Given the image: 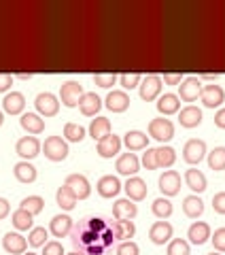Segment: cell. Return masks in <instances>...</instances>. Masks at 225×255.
<instances>
[{
  "label": "cell",
  "instance_id": "6da1fadb",
  "mask_svg": "<svg viewBox=\"0 0 225 255\" xmlns=\"http://www.w3.org/2000/svg\"><path fill=\"white\" fill-rule=\"evenodd\" d=\"M45 157H49L51 162H64L68 157V145L66 140H62V136H49L43 145Z\"/></svg>",
  "mask_w": 225,
  "mask_h": 255
},
{
  "label": "cell",
  "instance_id": "7a4b0ae2",
  "mask_svg": "<svg viewBox=\"0 0 225 255\" xmlns=\"http://www.w3.org/2000/svg\"><path fill=\"white\" fill-rule=\"evenodd\" d=\"M149 136H153L159 142H166L174 136V124L170 119H164V117H157V119H151L149 124Z\"/></svg>",
  "mask_w": 225,
  "mask_h": 255
},
{
  "label": "cell",
  "instance_id": "3957f363",
  "mask_svg": "<svg viewBox=\"0 0 225 255\" xmlns=\"http://www.w3.org/2000/svg\"><path fill=\"white\" fill-rule=\"evenodd\" d=\"M83 85L81 83H77V81H66L62 85V90H60V100H62V105L64 107H77L79 105V100L83 98Z\"/></svg>",
  "mask_w": 225,
  "mask_h": 255
},
{
  "label": "cell",
  "instance_id": "277c9868",
  "mask_svg": "<svg viewBox=\"0 0 225 255\" xmlns=\"http://www.w3.org/2000/svg\"><path fill=\"white\" fill-rule=\"evenodd\" d=\"M206 155V142L204 140H198V138H191L185 142L183 147V159L187 164H200Z\"/></svg>",
  "mask_w": 225,
  "mask_h": 255
},
{
  "label": "cell",
  "instance_id": "5b68a950",
  "mask_svg": "<svg viewBox=\"0 0 225 255\" xmlns=\"http://www.w3.org/2000/svg\"><path fill=\"white\" fill-rule=\"evenodd\" d=\"M34 105H36V111L43 117H53L60 111V102H58V98H55L51 92H41L36 96Z\"/></svg>",
  "mask_w": 225,
  "mask_h": 255
},
{
  "label": "cell",
  "instance_id": "8992f818",
  "mask_svg": "<svg viewBox=\"0 0 225 255\" xmlns=\"http://www.w3.org/2000/svg\"><path fill=\"white\" fill-rule=\"evenodd\" d=\"M202 94V83H200L198 77H187L183 79L179 85V98L183 102H194L198 100V96Z\"/></svg>",
  "mask_w": 225,
  "mask_h": 255
},
{
  "label": "cell",
  "instance_id": "52a82bcc",
  "mask_svg": "<svg viewBox=\"0 0 225 255\" xmlns=\"http://www.w3.org/2000/svg\"><path fill=\"white\" fill-rule=\"evenodd\" d=\"M64 185H68L72 189L77 200H85V198H90V194H92L90 181H87V177H83V174H68Z\"/></svg>",
  "mask_w": 225,
  "mask_h": 255
},
{
  "label": "cell",
  "instance_id": "ba28073f",
  "mask_svg": "<svg viewBox=\"0 0 225 255\" xmlns=\"http://www.w3.org/2000/svg\"><path fill=\"white\" fill-rule=\"evenodd\" d=\"M200 98H202L206 109H217V107L223 105L225 92H223L221 85H204L202 87V94H200Z\"/></svg>",
  "mask_w": 225,
  "mask_h": 255
},
{
  "label": "cell",
  "instance_id": "9c48e42d",
  "mask_svg": "<svg viewBox=\"0 0 225 255\" xmlns=\"http://www.w3.org/2000/svg\"><path fill=\"white\" fill-rule=\"evenodd\" d=\"M123 189H125L127 198H130L132 202L144 200V198H147V191H149V189H147V183H144L140 177H127Z\"/></svg>",
  "mask_w": 225,
  "mask_h": 255
},
{
  "label": "cell",
  "instance_id": "30bf717a",
  "mask_svg": "<svg viewBox=\"0 0 225 255\" xmlns=\"http://www.w3.org/2000/svg\"><path fill=\"white\" fill-rule=\"evenodd\" d=\"M159 189L164 196H176L181 191V174L176 170H166L159 177Z\"/></svg>",
  "mask_w": 225,
  "mask_h": 255
},
{
  "label": "cell",
  "instance_id": "8fae6325",
  "mask_svg": "<svg viewBox=\"0 0 225 255\" xmlns=\"http://www.w3.org/2000/svg\"><path fill=\"white\" fill-rule=\"evenodd\" d=\"M15 151H17V155L23 157V159H32L41 153V142H38L36 136H23L17 140V145H15Z\"/></svg>",
  "mask_w": 225,
  "mask_h": 255
},
{
  "label": "cell",
  "instance_id": "7c38bea8",
  "mask_svg": "<svg viewBox=\"0 0 225 255\" xmlns=\"http://www.w3.org/2000/svg\"><path fill=\"white\" fill-rule=\"evenodd\" d=\"M138 87H140V98L151 102V100L157 98L159 92H162V79L157 75H149V77H144V81Z\"/></svg>",
  "mask_w": 225,
  "mask_h": 255
},
{
  "label": "cell",
  "instance_id": "4fadbf2b",
  "mask_svg": "<svg viewBox=\"0 0 225 255\" xmlns=\"http://www.w3.org/2000/svg\"><path fill=\"white\" fill-rule=\"evenodd\" d=\"M149 238L153 245H166L172 238V226L168 221H155L149 230Z\"/></svg>",
  "mask_w": 225,
  "mask_h": 255
},
{
  "label": "cell",
  "instance_id": "5bb4252c",
  "mask_svg": "<svg viewBox=\"0 0 225 255\" xmlns=\"http://www.w3.org/2000/svg\"><path fill=\"white\" fill-rule=\"evenodd\" d=\"M115 168L119 174H123V177H136V172L140 168V159L134 153H123V155H119Z\"/></svg>",
  "mask_w": 225,
  "mask_h": 255
},
{
  "label": "cell",
  "instance_id": "9a60e30c",
  "mask_svg": "<svg viewBox=\"0 0 225 255\" xmlns=\"http://www.w3.org/2000/svg\"><path fill=\"white\" fill-rule=\"evenodd\" d=\"M130 107V96H127L123 90H112L107 96V109L112 111V113H123Z\"/></svg>",
  "mask_w": 225,
  "mask_h": 255
},
{
  "label": "cell",
  "instance_id": "2e32d148",
  "mask_svg": "<svg viewBox=\"0 0 225 255\" xmlns=\"http://www.w3.org/2000/svg\"><path fill=\"white\" fill-rule=\"evenodd\" d=\"M26 238H23L21 234L17 232H6L4 238H2V247H4V251L6 253H11V255H21L23 251H26Z\"/></svg>",
  "mask_w": 225,
  "mask_h": 255
},
{
  "label": "cell",
  "instance_id": "e0dca14e",
  "mask_svg": "<svg viewBox=\"0 0 225 255\" xmlns=\"http://www.w3.org/2000/svg\"><path fill=\"white\" fill-rule=\"evenodd\" d=\"M119 149H121V140H119V136H115V134H109V136L98 140V155L104 159L117 155Z\"/></svg>",
  "mask_w": 225,
  "mask_h": 255
},
{
  "label": "cell",
  "instance_id": "ac0fdd59",
  "mask_svg": "<svg viewBox=\"0 0 225 255\" xmlns=\"http://www.w3.org/2000/svg\"><path fill=\"white\" fill-rule=\"evenodd\" d=\"M23 107H26V98H23L21 92L6 94L4 100H2V111L4 113H9V115H19L23 111Z\"/></svg>",
  "mask_w": 225,
  "mask_h": 255
},
{
  "label": "cell",
  "instance_id": "d6986e66",
  "mask_svg": "<svg viewBox=\"0 0 225 255\" xmlns=\"http://www.w3.org/2000/svg\"><path fill=\"white\" fill-rule=\"evenodd\" d=\"M79 109H81V113H83L85 117H94V115L102 109L100 96H98V94H94V92L83 94V98L79 100Z\"/></svg>",
  "mask_w": 225,
  "mask_h": 255
},
{
  "label": "cell",
  "instance_id": "ffe728a7",
  "mask_svg": "<svg viewBox=\"0 0 225 255\" xmlns=\"http://www.w3.org/2000/svg\"><path fill=\"white\" fill-rule=\"evenodd\" d=\"M123 145L127 147V151H142L149 149V136L140 130H130L123 136Z\"/></svg>",
  "mask_w": 225,
  "mask_h": 255
},
{
  "label": "cell",
  "instance_id": "44dd1931",
  "mask_svg": "<svg viewBox=\"0 0 225 255\" xmlns=\"http://www.w3.org/2000/svg\"><path fill=\"white\" fill-rule=\"evenodd\" d=\"M49 232L55 236V238H64L72 232V219L68 215H55L49 223Z\"/></svg>",
  "mask_w": 225,
  "mask_h": 255
},
{
  "label": "cell",
  "instance_id": "7402d4cb",
  "mask_svg": "<svg viewBox=\"0 0 225 255\" xmlns=\"http://www.w3.org/2000/svg\"><path fill=\"white\" fill-rule=\"evenodd\" d=\"M98 194L102 198H115L119 191H121V183H119L117 177H112V174H107V177H102L98 181Z\"/></svg>",
  "mask_w": 225,
  "mask_h": 255
},
{
  "label": "cell",
  "instance_id": "603a6c76",
  "mask_svg": "<svg viewBox=\"0 0 225 255\" xmlns=\"http://www.w3.org/2000/svg\"><path fill=\"white\" fill-rule=\"evenodd\" d=\"M187 238L194 245H204L208 238H211V226L204 221H196L189 226V232H187Z\"/></svg>",
  "mask_w": 225,
  "mask_h": 255
},
{
  "label": "cell",
  "instance_id": "cb8c5ba5",
  "mask_svg": "<svg viewBox=\"0 0 225 255\" xmlns=\"http://www.w3.org/2000/svg\"><path fill=\"white\" fill-rule=\"evenodd\" d=\"M179 122H181L183 128H198L200 124H202V111H200L198 107H194V105L185 107L179 113Z\"/></svg>",
  "mask_w": 225,
  "mask_h": 255
},
{
  "label": "cell",
  "instance_id": "d4e9b609",
  "mask_svg": "<svg viewBox=\"0 0 225 255\" xmlns=\"http://www.w3.org/2000/svg\"><path fill=\"white\" fill-rule=\"evenodd\" d=\"M181 109V98L176 94H164L159 96L157 100V111L162 115H172V113H179Z\"/></svg>",
  "mask_w": 225,
  "mask_h": 255
},
{
  "label": "cell",
  "instance_id": "484cf974",
  "mask_svg": "<svg viewBox=\"0 0 225 255\" xmlns=\"http://www.w3.org/2000/svg\"><path fill=\"white\" fill-rule=\"evenodd\" d=\"M138 209H136V204L130 200V198H125V200H117L112 204V215H115V219H134Z\"/></svg>",
  "mask_w": 225,
  "mask_h": 255
},
{
  "label": "cell",
  "instance_id": "4316f807",
  "mask_svg": "<svg viewBox=\"0 0 225 255\" xmlns=\"http://www.w3.org/2000/svg\"><path fill=\"white\" fill-rule=\"evenodd\" d=\"M21 128L30 134H41L45 130V119H41L36 113H23L21 119H19Z\"/></svg>",
  "mask_w": 225,
  "mask_h": 255
},
{
  "label": "cell",
  "instance_id": "83f0119b",
  "mask_svg": "<svg viewBox=\"0 0 225 255\" xmlns=\"http://www.w3.org/2000/svg\"><path fill=\"white\" fill-rule=\"evenodd\" d=\"M13 174L19 183H34L36 181V168L30 162H17L13 168Z\"/></svg>",
  "mask_w": 225,
  "mask_h": 255
},
{
  "label": "cell",
  "instance_id": "f1b7e54d",
  "mask_svg": "<svg viewBox=\"0 0 225 255\" xmlns=\"http://www.w3.org/2000/svg\"><path fill=\"white\" fill-rule=\"evenodd\" d=\"M111 230L115 238H121V241H127V238H132L136 234V226L132 223V219H117Z\"/></svg>",
  "mask_w": 225,
  "mask_h": 255
},
{
  "label": "cell",
  "instance_id": "f546056e",
  "mask_svg": "<svg viewBox=\"0 0 225 255\" xmlns=\"http://www.w3.org/2000/svg\"><path fill=\"white\" fill-rule=\"evenodd\" d=\"M185 183H187V187L191 191H198V194H202V191L206 189V177L196 168H189L187 172H185Z\"/></svg>",
  "mask_w": 225,
  "mask_h": 255
},
{
  "label": "cell",
  "instance_id": "4dcf8cb0",
  "mask_svg": "<svg viewBox=\"0 0 225 255\" xmlns=\"http://www.w3.org/2000/svg\"><path fill=\"white\" fill-rule=\"evenodd\" d=\"M183 213L187 215L189 219H198L200 215L204 213V202L200 200L198 196H187L183 200Z\"/></svg>",
  "mask_w": 225,
  "mask_h": 255
},
{
  "label": "cell",
  "instance_id": "1f68e13d",
  "mask_svg": "<svg viewBox=\"0 0 225 255\" xmlns=\"http://www.w3.org/2000/svg\"><path fill=\"white\" fill-rule=\"evenodd\" d=\"M109 134H111V122L107 117H96L90 126V136L94 140H102L104 136H109Z\"/></svg>",
  "mask_w": 225,
  "mask_h": 255
},
{
  "label": "cell",
  "instance_id": "d6a6232c",
  "mask_svg": "<svg viewBox=\"0 0 225 255\" xmlns=\"http://www.w3.org/2000/svg\"><path fill=\"white\" fill-rule=\"evenodd\" d=\"M55 200H58L60 209H64V211H72L77 206V196L72 194V189L68 185H62L58 189V194H55Z\"/></svg>",
  "mask_w": 225,
  "mask_h": 255
},
{
  "label": "cell",
  "instance_id": "836d02e7",
  "mask_svg": "<svg viewBox=\"0 0 225 255\" xmlns=\"http://www.w3.org/2000/svg\"><path fill=\"white\" fill-rule=\"evenodd\" d=\"M32 219H34V215H30L26 209H21V206L11 215V221L17 230H32Z\"/></svg>",
  "mask_w": 225,
  "mask_h": 255
},
{
  "label": "cell",
  "instance_id": "e575fe53",
  "mask_svg": "<svg viewBox=\"0 0 225 255\" xmlns=\"http://www.w3.org/2000/svg\"><path fill=\"white\" fill-rule=\"evenodd\" d=\"M155 153H157V168H170V166L174 164V159H176V151L172 147H157L155 149Z\"/></svg>",
  "mask_w": 225,
  "mask_h": 255
},
{
  "label": "cell",
  "instance_id": "d590c367",
  "mask_svg": "<svg viewBox=\"0 0 225 255\" xmlns=\"http://www.w3.org/2000/svg\"><path fill=\"white\" fill-rule=\"evenodd\" d=\"M208 166H211V170H215V172L225 168V147H215L211 153H208Z\"/></svg>",
  "mask_w": 225,
  "mask_h": 255
},
{
  "label": "cell",
  "instance_id": "8d00e7d4",
  "mask_svg": "<svg viewBox=\"0 0 225 255\" xmlns=\"http://www.w3.org/2000/svg\"><path fill=\"white\" fill-rule=\"evenodd\" d=\"M21 209H26L30 215H38L45 209V200L41 196H28L21 200Z\"/></svg>",
  "mask_w": 225,
  "mask_h": 255
},
{
  "label": "cell",
  "instance_id": "74e56055",
  "mask_svg": "<svg viewBox=\"0 0 225 255\" xmlns=\"http://www.w3.org/2000/svg\"><path fill=\"white\" fill-rule=\"evenodd\" d=\"M64 136L70 142H81L85 138V128L79 124H66L64 126Z\"/></svg>",
  "mask_w": 225,
  "mask_h": 255
},
{
  "label": "cell",
  "instance_id": "f35d334b",
  "mask_svg": "<svg viewBox=\"0 0 225 255\" xmlns=\"http://www.w3.org/2000/svg\"><path fill=\"white\" fill-rule=\"evenodd\" d=\"M151 209H153V215L159 219H168L172 215V204H170V200H166V198H157Z\"/></svg>",
  "mask_w": 225,
  "mask_h": 255
},
{
  "label": "cell",
  "instance_id": "ab89813d",
  "mask_svg": "<svg viewBox=\"0 0 225 255\" xmlns=\"http://www.w3.org/2000/svg\"><path fill=\"white\" fill-rule=\"evenodd\" d=\"M47 238H49V232L45 228H32L30 230V236H28V243L32 247H45L47 245Z\"/></svg>",
  "mask_w": 225,
  "mask_h": 255
},
{
  "label": "cell",
  "instance_id": "60d3db41",
  "mask_svg": "<svg viewBox=\"0 0 225 255\" xmlns=\"http://www.w3.org/2000/svg\"><path fill=\"white\" fill-rule=\"evenodd\" d=\"M189 243L181 241V238H174V241H170V245H168V255H189Z\"/></svg>",
  "mask_w": 225,
  "mask_h": 255
},
{
  "label": "cell",
  "instance_id": "b9f144b4",
  "mask_svg": "<svg viewBox=\"0 0 225 255\" xmlns=\"http://www.w3.org/2000/svg\"><path fill=\"white\" fill-rule=\"evenodd\" d=\"M119 83H121L123 90H134V87L140 85V75L138 73H125L119 77Z\"/></svg>",
  "mask_w": 225,
  "mask_h": 255
},
{
  "label": "cell",
  "instance_id": "7bdbcfd3",
  "mask_svg": "<svg viewBox=\"0 0 225 255\" xmlns=\"http://www.w3.org/2000/svg\"><path fill=\"white\" fill-rule=\"evenodd\" d=\"M94 83L98 87H104V90H109L111 85L117 83V75H94Z\"/></svg>",
  "mask_w": 225,
  "mask_h": 255
},
{
  "label": "cell",
  "instance_id": "ee69618b",
  "mask_svg": "<svg viewBox=\"0 0 225 255\" xmlns=\"http://www.w3.org/2000/svg\"><path fill=\"white\" fill-rule=\"evenodd\" d=\"M140 249H138V245L132 243V241H125L117 247V255H138Z\"/></svg>",
  "mask_w": 225,
  "mask_h": 255
},
{
  "label": "cell",
  "instance_id": "f6af8a7d",
  "mask_svg": "<svg viewBox=\"0 0 225 255\" xmlns=\"http://www.w3.org/2000/svg\"><path fill=\"white\" fill-rule=\"evenodd\" d=\"M211 241L215 245V249L219 253H225V228L215 230V236H211Z\"/></svg>",
  "mask_w": 225,
  "mask_h": 255
},
{
  "label": "cell",
  "instance_id": "bcb514c9",
  "mask_svg": "<svg viewBox=\"0 0 225 255\" xmlns=\"http://www.w3.org/2000/svg\"><path fill=\"white\" fill-rule=\"evenodd\" d=\"M142 166L147 170H155L157 168V153H155V149H147V153L142 155Z\"/></svg>",
  "mask_w": 225,
  "mask_h": 255
},
{
  "label": "cell",
  "instance_id": "7dc6e473",
  "mask_svg": "<svg viewBox=\"0 0 225 255\" xmlns=\"http://www.w3.org/2000/svg\"><path fill=\"white\" fill-rule=\"evenodd\" d=\"M85 221H87V230H92L96 234H102L104 230H107V223H104V219H100V217H90Z\"/></svg>",
  "mask_w": 225,
  "mask_h": 255
},
{
  "label": "cell",
  "instance_id": "c3c4849f",
  "mask_svg": "<svg viewBox=\"0 0 225 255\" xmlns=\"http://www.w3.org/2000/svg\"><path fill=\"white\" fill-rule=\"evenodd\" d=\"M213 209L215 213L225 215V191H219V194L213 196Z\"/></svg>",
  "mask_w": 225,
  "mask_h": 255
},
{
  "label": "cell",
  "instance_id": "681fc988",
  "mask_svg": "<svg viewBox=\"0 0 225 255\" xmlns=\"http://www.w3.org/2000/svg\"><path fill=\"white\" fill-rule=\"evenodd\" d=\"M43 255H64V247H62V243H58V241L47 243Z\"/></svg>",
  "mask_w": 225,
  "mask_h": 255
},
{
  "label": "cell",
  "instance_id": "f907efd6",
  "mask_svg": "<svg viewBox=\"0 0 225 255\" xmlns=\"http://www.w3.org/2000/svg\"><path fill=\"white\" fill-rule=\"evenodd\" d=\"M13 75H9V73H0V94L2 92H6L9 90V87L13 85Z\"/></svg>",
  "mask_w": 225,
  "mask_h": 255
},
{
  "label": "cell",
  "instance_id": "816d5d0a",
  "mask_svg": "<svg viewBox=\"0 0 225 255\" xmlns=\"http://www.w3.org/2000/svg\"><path fill=\"white\" fill-rule=\"evenodd\" d=\"M85 253L87 255H104V245L98 241V243H92L85 247Z\"/></svg>",
  "mask_w": 225,
  "mask_h": 255
},
{
  "label": "cell",
  "instance_id": "f5cc1de1",
  "mask_svg": "<svg viewBox=\"0 0 225 255\" xmlns=\"http://www.w3.org/2000/svg\"><path fill=\"white\" fill-rule=\"evenodd\" d=\"M112 236H115V234H112V230H111V228H107V230H104V232L100 234V243L104 245V249L112 245V241H115V238H112Z\"/></svg>",
  "mask_w": 225,
  "mask_h": 255
},
{
  "label": "cell",
  "instance_id": "db71d44e",
  "mask_svg": "<svg viewBox=\"0 0 225 255\" xmlns=\"http://www.w3.org/2000/svg\"><path fill=\"white\" fill-rule=\"evenodd\" d=\"M164 81H166L168 85H179V83L183 81V75H181V73H179V75L168 73V75H164Z\"/></svg>",
  "mask_w": 225,
  "mask_h": 255
},
{
  "label": "cell",
  "instance_id": "11a10c76",
  "mask_svg": "<svg viewBox=\"0 0 225 255\" xmlns=\"http://www.w3.org/2000/svg\"><path fill=\"white\" fill-rule=\"evenodd\" d=\"M215 126L221 128V130H225V109H219L215 115Z\"/></svg>",
  "mask_w": 225,
  "mask_h": 255
},
{
  "label": "cell",
  "instance_id": "9f6ffc18",
  "mask_svg": "<svg viewBox=\"0 0 225 255\" xmlns=\"http://www.w3.org/2000/svg\"><path fill=\"white\" fill-rule=\"evenodd\" d=\"M9 211H11L9 200H6V198H0V219H4L6 215H9Z\"/></svg>",
  "mask_w": 225,
  "mask_h": 255
},
{
  "label": "cell",
  "instance_id": "6f0895ef",
  "mask_svg": "<svg viewBox=\"0 0 225 255\" xmlns=\"http://www.w3.org/2000/svg\"><path fill=\"white\" fill-rule=\"evenodd\" d=\"M17 77H19V79H23V81H28V79H32V75H30V73H19Z\"/></svg>",
  "mask_w": 225,
  "mask_h": 255
},
{
  "label": "cell",
  "instance_id": "680465c9",
  "mask_svg": "<svg viewBox=\"0 0 225 255\" xmlns=\"http://www.w3.org/2000/svg\"><path fill=\"white\" fill-rule=\"evenodd\" d=\"M68 255H85L83 251H72V253H68Z\"/></svg>",
  "mask_w": 225,
  "mask_h": 255
},
{
  "label": "cell",
  "instance_id": "91938a15",
  "mask_svg": "<svg viewBox=\"0 0 225 255\" xmlns=\"http://www.w3.org/2000/svg\"><path fill=\"white\" fill-rule=\"evenodd\" d=\"M2 122H4V117H2V111H0V126H2Z\"/></svg>",
  "mask_w": 225,
  "mask_h": 255
},
{
  "label": "cell",
  "instance_id": "94428289",
  "mask_svg": "<svg viewBox=\"0 0 225 255\" xmlns=\"http://www.w3.org/2000/svg\"><path fill=\"white\" fill-rule=\"evenodd\" d=\"M208 255H221V253H215V251H213V253H208Z\"/></svg>",
  "mask_w": 225,
  "mask_h": 255
},
{
  "label": "cell",
  "instance_id": "6125c7cd",
  "mask_svg": "<svg viewBox=\"0 0 225 255\" xmlns=\"http://www.w3.org/2000/svg\"><path fill=\"white\" fill-rule=\"evenodd\" d=\"M23 255H36V253H23Z\"/></svg>",
  "mask_w": 225,
  "mask_h": 255
}]
</instances>
